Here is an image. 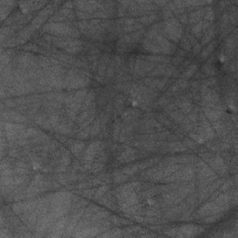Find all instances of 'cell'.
Instances as JSON below:
<instances>
[{
	"instance_id": "277c9868",
	"label": "cell",
	"mask_w": 238,
	"mask_h": 238,
	"mask_svg": "<svg viewBox=\"0 0 238 238\" xmlns=\"http://www.w3.org/2000/svg\"><path fill=\"white\" fill-rule=\"evenodd\" d=\"M99 145H100V142H94V143L90 144V146L88 147V149L87 151V153H86V155H85L86 160L90 161L94 157L95 154H96L98 152Z\"/></svg>"
},
{
	"instance_id": "52a82bcc",
	"label": "cell",
	"mask_w": 238,
	"mask_h": 238,
	"mask_svg": "<svg viewBox=\"0 0 238 238\" xmlns=\"http://www.w3.org/2000/svg\"><path fill=\"white\" fill-rule=\"evenodd\" d=\"M215 44H216V43L213 42V43H211L210 45H208V47L203 51V53L201 54V56L203 57V58H207V57L211 53V51L214 49V47H215Z\"/></svg>"
},
{
	"instance_id": "8992f818",
	"label": "cell",
	"mask_w": 238,
	"mask_h": 238,
	"mask_svg": "<svg viewBox=\"0 0 238 238\" xmlns=\"http://www.w3.org/2000/svg\"><path fill=\"white\" fill-rule=\"evenodd\" d=\"M197 70V66L196 65H192V66H190V67L185 71V73H184V77H191L192 75L196 73V71Z\"/></svg>"
},
{
	"instance_id": "ba28073f",
	"label": "cell",
	"mask_w": 238,
	"mask_h": 238,
	"mask_svg": "<svg viewBox=\"0 0 238 238\" xmlns=\"http://www.w3.org/2000/svg\"><path fill=\"white\" fill-rule=\"evenodd\" d=\"M122 232L121 230H115L111 232H107V234H103L101 236H113V237H116V236H120L122 235Z\"/></svg>"
},
{
	"instance_id": "30bf717a",
	"label": "cell",
	"mask_w": 238,
	"mask_h": 238,
	"mask_svg": "<svg viewBox=\"0 0 238 238\" xmlns=\"http://www.w3.org/2000/svg\"><path fill=\"white\" fill-rule=\"evenodd\" d=\"M213 34H214V32H213V28H212V29L209 30L207 33V34H206V35H205V38L203 39V42H202L203 44H206V43H207L209 40H210L211 39V36L213 35Z\"/></svg>"
},
{
	"instance_id": "3957f363",
	"label": "cell",
	"mask_w": 238,
	"mask_h": 238,
	"mask_svg": "<svg viewBox=\"0 0 238 238\" xmlns=\"http://www.w3.org/2000/svg\"><path fill=\"white\" fill-rule=\"evenodd\" d=\"M67 217H64L63 219H61V220L58 221V222H56L55 224L53 225H51L50 227V231L49 232L50 234L47 235V236H56V237H58V236H61V235L60 234V232H63V230L64 229V227L66 225V222H67Z\"/></svg>"
},
{
	"instance_id": "7a4b0ae2",
	"label": "cell",
	"mask_w": 238,
	"mask_h": 238,
	"mask_svg": "<svg viewBox=\"0 0 238 238\" xmlns=\"http://www.w3.org/2000/svg\"><path fill=\"white\" fill-rule=\"evenodd\" d=\"M166 31L169 33V35L171 36L170 38H172L174 41H178L180 35H182V27L175 21L166 24Z\"/></svg>"
},
{
	"instance_id": "8fae6325",
	"label": "cell",
	"mask_w": 238,
	"mask_h": 238,
	"mask_svg": "<svg viewBox=\"0 0 238 238\" xmlns=\"http://www.w3.org/2000/svg\"><path fill=\"white\" fill-rule=\"evenodd\" d=\"M200 47H201V45H199V44H197V45L196 46V47H194V49H196V50H194V54H197V53H198V51H199V49H200Z\"/></svg>"
},
{
	"instance_id": "6da1fadb",
	"label": "cell",
	"mask_w": 238,
	"mask_h": 238,
	"mask_svg": "<svg viewBox=\"0 0 238 238\" xmlns=\"http://www.w3.org/2000/svg\"><path fill=\"white\" fill-rule=\"evenodd\" d=\"M204 231L203 227H198L196 225H186L182 226L178 229H173L171 232H166V234L169 236H180V237H191L196 236Z\"/></svg>"
},
{
	"instance_id": "5b68a950",
	"label": "cell",
	"mask_w": 238,
	"mask_h": 238,
	"mask_svg": "<svg viewBox=\"0 0 238 238\" xmlns=\"http://www.w3.org/2000/svg\"><path fill=\"white\" fill-rule=\"evenodd\" d=\"M205 115L210 120H218L221 117V113L218 110H211V109H205Z\"/></svg>"
},
{
	"instance_id": "9c48e42d",
	"label": "cell",
	"mask_w": 238,
	"mask_h": 238,
	"mask_svg": "<svg viewBox=\"0 0 238 238\" xmlns=\"http://www.w3.org/2000/svg\"><path fill=\"white\" fill-rule=\"evenodd\" d=\"M137 170V166H128V168H124V173H127L128 175H131V174H134Z\"/></svg>"
}]
</instances>
